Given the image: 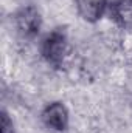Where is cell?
Masks as SVG:
<instances>
[{
  "label": "cell",
  "mask_w": 132,
  "mask_h": 133,
  "mask_svg": "<svg viewBox=\"0 0 132 133\" xmlns=\"http://www.w3.org/2000/svg\"><path fill=\"white\" fill-rule=\"evenodd\" d=\"M40 56L47 64L55 68H59L65 64L67 57L70 56V42L67 33L62 28H56L44 36L39 45Z\"/></svg>",
  "instance_id": "obj_1"
},
{
  "label": "cell",
  "mask_w": 132,
  "mask_h": 133,
  "mask_svg": "<svg viewBox=\"0 0 132 133\" xmlns=\"http://www.w3.org/2000/svg\"><path fill=\"white\" fill-rule=\"evenodd\" d=\"M75 5L82 20L95 23L104 16L107 8V0H75Z\"/></svg>",
  "instance_id": "obj_4"
},
{
  "label": "cell",
  "mask_w": 132,
  "mask_h": 133,
  "mask_svg": "<svg viewBox=\"0 0 132 133\" xmlns=\"http://www.w3.org/2000/svg\"><path fill=\"white\" fill-rule=\"evenodd\" d=\"M109 14L112 20L123 30H132V0H115Z\"/></svg>",
  "instance_id": "obj_5"
},
{
  "label": "cell",
  "mask_w": 132,
  "mask_h": 133,
  "mask_svg": "<svg viewBox=\"0 0 132 133\" xmlns=\"http://www.w3.org/2000/svg\"><path fill=\"white\" fill-rule=\"evenodd\" d=\"M40 119L45 124V127H48L55 132L67 130V127H68V110H67L65 104L61 101L48 104L42 110Z\"/></svg>",
  "instance_id": "obj_3"
},
{
  "label": "cell",
  "mask_w": 132,
  "mask_h": 133,
  "mask_svg": "<svg viewBox=\"0 0 132 133\" xmlns=\"http://www.w3.org/2000/svg\"><path fill=\"white\" fill-rule=\"evenodd\" d=\"M14 23H16V28H17V33L20 34L22 37L25 39H33L36 37L39 31H40V26H42V17H40V12L39 9L33 6V5H28V6H23L20 8L16 16H14Z\"/></svg>",
  "instance_id": "obj_2"
},
{
  "label": "cell",
  "mask_w": 132,
  "mask_h": 133,
  "mask_svg": "<svg viewBox=\"0 0 132 133\" xmlns=\"http://www.w3.org/2000/svg\"><path fill=\"white\" fill-rule=\"evenodd\" d=\"M0 133H14V124L9 115L3 110L0 116Z\"/></svg>",
  "instance_id": "obj_6"
}]
</instances>
